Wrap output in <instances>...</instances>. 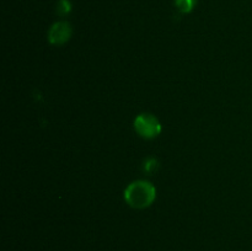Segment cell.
<instances>
[{
    "instance_id": "1",
    "label": "cell",
    "mask_w": 252,
    "mask_h": 251,
    "mask_svg": "<svg viewBox=\"0 0 252 251\" xmlns=\"http://www.w3.org/2000/svg\"><path fill=\"white\" fill-rule=\"evenodd\" d=\"M157 191L150 182L135 181L130 184L125 191V199L133 208H145L154 202Z\"/></svg>"
},
{
    "instance_id": "2",
    "label": "cell",
    "mask_w": 252,
    "mask_h": 251,
    "mask_svg": "<svg viewBox=\"0 0 252 251\" xmlns=\"http://www.w3.org/2000/svg\"><path fill=\"white\" fill-rule=\"evenodd\" d=\"M134 128L139 135L144 138H155L161 133V125L152 115H139L134 121Z\"/></svg>"
},
{
    "instance_id": "3",
    "label": "cell",
    "mask_w": 252,
    "mask_h": 251,
    "mask_svg": "<svg viewBox=\"0 0 252 251\" xmlns=\"http://www.w3.org/2000/svg\"><path fill=\"white\" fill-rule=\"evenodd\" d=\"M71 37V27L68 22H56L51 27L48 41L52 44H63Z\"/></svg>"
},
{
    "instance_id": "4",
    "label": "cell",
    "mask_w": 252,
    "mask_h": 251,
    "mask_svg": "<svg viewBox=\"0 0 252 251\" xmlns=\"http://www.w3.org/2000/svg\"><path fill=\"white\" fill-rule=\"evenodd\" d=\"M196 2L197 0H175V4H176L177 9L181 12H184V14L191 12L193 10Z\"/></svg>"
},
{
    "instance_id": "5",
    "label": "cell",
    "mask_w": 252,
    "mask_h": 251,
    "mask_svg": "<svg viewBox=\"0 0 252 251\" xmlns=\"http://www.w3.org/2000/svg\"><path fill=\"white\" fill-rule=\"evenodd\" d=\"M71 10V4L69 0H59L57 11L59 15H68Z\"/></svg>"
},
{
    "instance_id": "6",
    "label": "cell",
    "mask_w": 252,
    "mask_h": 251,
    "mask_svg": "<svg viewBox=\"0 0 252 251\" xmlns=\"http://www.w3.org/2000/svg\"><path fill=\"white\" fill-rule=\"evenodd\" d=\"M158 161L155 159H149L147 162H145V166H144V170L147 172H154L155 170L158 169Z\"/></svg>"
}]
</instances>
